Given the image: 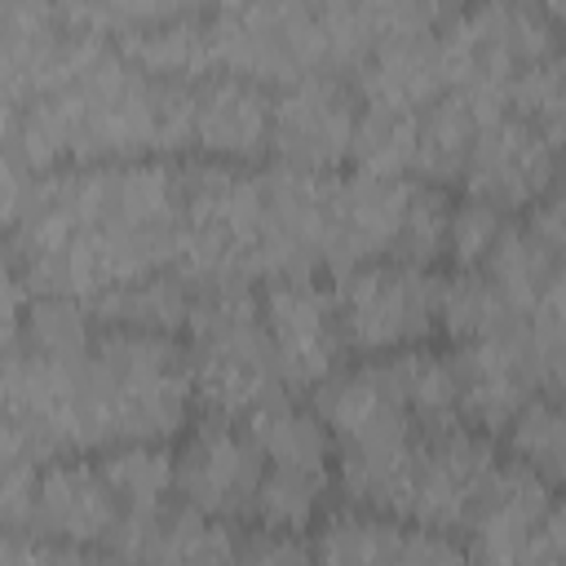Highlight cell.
<instances>
[{
    "label": "cell",
    "mask_w": 566,
    "mask_h": 566,
    "mask_svg": "<svg viewBox=\"0 0 566 566\" xmlns=\"http://www.w3.org/2000/svg\"><path fill=\"white\" fill-rule=\"evenodd\" d=\"M451 363H455V385H460V416L486 429L491 438L504 433V424L517 416V407L531 394H562L544 380L531 354V340H526V323H513L482 340H464L451 354Z\"/></svg>",
    "instance_id": "14"
},
{
    "label": "cell",
    "mask_w": 566,
    "mask_h": 566,
    "mask_svg": "<svg viewBox=\"0 0 566 566\" xmlns=\"http://www.w3.org/2000/svg\"><path fill=\"white\" fill-rule=\"evenodd\" d=\"M261 318L274 349V371L287 394H314L345 363L332 287L305 279H270L261 292Z\"/></svg>",
    "instance_id": "9"
},
{
    "label": "cell",
    "mask_w": 566,
    "mask_h": 566,
    "mask_svg": "<svg viewBox=\"0 0 566 566\" xmlns=\"http://www.w3.org/2000/svg\"><path fill=\"white\" fill-rule=\"evenodd\" d=\"M66 31L57 0H0V49H35Z\"/></svg>",
    "instance_id": "27"
},
{
    "label": "cell",
    "mask_w": 566,
    "mask_h": 566,
    "mask_svg": "<svg viewBox=\"0 0 566 566\" xmlns=\"http://www.w3.org/2000/svg\"><path fill=\"white\" fill-rule=\"evenodd\" d=\"M314 539V557L323 562H460L464 544L451 539L447 531L367 509V504H340L318 513V522L310 526Z\"/></svg>",
    "instance_id": "15"
},
{
    "label": "cell",
    "mask_w": 566,
    "mask_h": 566,
    "mask_svg": "<svg viewBox=\"0 0 566 566\" xmlns=\"http://www.w3.org/2000/svg\"><path fill=\"white\" fill-rule=\"evenodd\" d=\"M464 557L478 562H544L557 566L566 553V517L557 486L522 460H500L482 486L469 522Z\"/></svg>",
    "instance_id": "7"
},
{
    "label": "cell",
    "mask_w": 566,
    "mask_h": 566,
    "mask_svg": "<svg viewBox=\"0 0 566 566\" xmlns=\"http://www.w3.org/2000/svg\"><path fill=\"white\" fill-rule=\"evenodd\" d=\"M438 283L442 274H433V265H411L394 256L336 270L332 301L345 354L376 358L424 345L438 327Z\"/></svg>",
    "instance_id": "5"
},
{
    "label": "cell",
    "mask_w": 566,
    "mask_h": 566,
    "mask_svg": "<svg viewBox=\"0 0 566 566\" xmlns=\"http://www.w3.org/2000/svg\"><path fill=\"white\" fill-rule=\"evenodd\" d=\"M186 336L195 402L208 416L248 420L261 402L287 394L279 385L261 296L252 287H199Z\"/></svg>",
    "instance_id": "4"
},
{
    "label": "cell",
    "mask_w": 566,
    "mask_h": 566,
    "mask_svg": "<svg viewBox=\"0 0 566 566\" xmlns=\"http://www.w3.org/2000/svg\"><path fill=\"white\" fill-rule=\"evenodd\" d=\"M18 159L35 172L190 146V84L150 80L115 44L75 31L66 66L22 106Z\"/></svg>",
    "instance_id": "2"
},
{
    "label": "cell",
    "mask_w": 566,
    "mask_h": 566,
    "mask_svg": "<svg viewBox=\"0 0 566 566\" xmlns=\"http://www.w3.org/2000/svg\"><path fill=\"white\" fill-rule=\"evenodd\" d=\"M349 84H354L363 106H389V111L420 115L429 102H438L447 93V62H442L438 31L380 40L354 66Z\"/></svg>",
    "instance_id": "17"
},
{
    "label": "cell",
    "mask_w": 566,
    "mask_h": 566,
    "mask_svg": "<svg viewBox=\"0 0 566 566\" xmlns=\"http://www.w3.org/2000/svg\"><path fill=\"white\" fill-rule=\"evenodd\" d=\"M513 323H522V318L504 305V296L491 287V279L482 270H451L438 283V327L451 340H460V345L482 340Z\"/></svg>",
    "instance_id": "21"
},
{
    "label": "cell",
    "mask_w": 566,
    "mask_h": 566,
    "mask_svg": "<svg viewBox=\"0 0 566 566\" xmlns=\"http://www.w3.org/2000/svg\"><path fill=\"white\" fill-rule=\"evenodd\" d=\"M310 4H314V13H318V9H327V4H340V0H310Z\"/></svg>",
    "instance_id": "31"
},
{
    "label": "cell",
    "mask_w": 566,
    "mask_h": 566,
    "mask_svg": "<svg viewBox=\"0 0 566 566\" xmlns=\"http://www.w3.org/2000/svg\"><path fill=\"white\" fill-rule=\"evenodd\" d=\"M40 451L35 442L0 416V526L22 531L27 526V504H31V482L40 469Z\"/></svg>",
    "instance_id": "24"
},
{
    "label": "cell",
    "mask_w": 566,
    "mask_h": 566,
    "mask_svg": "<svg viewBox=\"0 0 566 566\" xmlns=\"http://www.w3.org/2000/svg\"><path fill=\"white\" fill-rule=\"evenodd\" d=\"M314 411L327 424L332 473L345 500L402 517L416 451V416L376 380L363 358L314 389Z\"/></svg>",
    "instance_id": "3"
},
{
    "label": "cell",
    "mask_w": 566,
    "mask_h": 566,
    "mask_svg": "<svg viewBox=\"0 0 566 566\" xmlns=\"http://www.w3.org/2000/svg\"><path fill=\"white\" fill-rule=\"evenodd\" d=\"M504 438H509L513 460H522L526 469H535L553 486L562 482V455H566V442H562V394H531L517 407V416L504 424Z\"/></svg>",
    "instance_id": "23"
},
{
    "label": "cell",
    "mask_w": 566,
    "mask_h": 566,
    "mask_svg": "<svg viewBox=\"0 0 566 566\" xmlns=\"http://www.w3.org/2000/svg\"><path fill=\"white\" fill-rule=\"evenodd\" d=\"M239 557H252V562H305V557H314V548H310L305 535H296V531H265V526H252V535L239 544Z\"/></svg>",
    "instance_id": "29"
},
{
    "label": "cell",
    "mask_w": 566,
    "mask_h": 566,
    "mask_svg": "<svg viewBox=\"0 0 566 566\" xmlns=\"http://www.w3.org/2000/svg\"><path fill=\"white\" fill-rule=\"evenodd\" d=\"M27 279L13 261V252L0 243V349H9L22 336V314H27Z\"/></svg>",
    "instance_id": "28"
},
{
    "label": "cell",
    "mask_w": 566,
    "mask_h": 566,
    "mask_svg": "<svg viewBox=\"0 0 566 566\" xmlns=\"http://www.w3.org/2000/svg\"><path fill=\"white\" fill-rule=\"evenodd\" d=\"M208 0H102L80 31L93 35H119V31H137V27H159V22H177V18H199Z\"/></svg>",
    "instance_id": "26"
},
{
    "label": "cell",
    "mask_w": 566,
    "mask_h": 566,
    "mask_svg": "<svg viewBox=\"0 0 566 566\" xmlns=\"http://www.w3.org/2000/svg\"><path fill=\"white\" fill-rule=\"evenodd\" d=\"M354 119H358L354 84L332 66L310 71L283 84V93L270 102V150L287 168L336 172L340 164H349Z\"/></svg>",
    "instance_id": "10"
},
{
    "label": "cell",
    "mask_w": 566,
    "mask_h": 566,
    "mask_svg": "<svg viewBox=\"0 0 566 566\" xmlns=\"http://www.w3.org/2000/svg\"><path fill=\"white\" fill-rule=\"evenodd\" d=\"M261 473H265V455L243 420L203 411L195 424H186L181 447L172 451V495L234 526L252 517Z\"/></svg>",
    "instance_id": "8"
},
{
    "label": "cell",
    "mask_w": 566,
    "mask_h": 566,
    "mask_svg": "<svg viewBox=\"0 0 566 566\" xmlns=\"http://www.w3.org/2000/svg\"><path fill=\"white\" fill-rule=\"evenodd\" d=\"M181 226L177 164L119 159L53 168L27 186L9 252L31 292L84 310L133 279L172 270Z\"/></svg>",
    "instance_id": "1"
},
{
    "label": "cell",
    "mask_w": 566,
    "mask_h": 566,
    "mask_svg": "<svg viewBox=\"0 0 566 566\" xmlns=\"http://www.w3.org/2000/svg\"><path fill=\"white\" fill-rule=\"evenodd\" d=\"M195 283L181 279L177 270H159L133 283H119L111 292H102L88 314L102 327H142V332H164V336H181L190 305H195Z\"/></svg>",
    "instance_id": "18"
},
{
    "label": "cell",
    "mask_w": 566,
    "mask_h": 566,
    "mask_svg": "<svg viewBox=\"0 0 566 566\" xmlns=\"http://www.w3.org/2000/svg\"><path fill=\"white\" fill-rule=\"evenodd\" d=\"M407 177H327V203H323V265L349 270L363 261L394 256L407 203H411Z\"/></svg>",
    "instance_id": "13"
},
{
    "label": "cell",
    "mask_w": 566,
    "mask_h": 566,
    "mask_svg": "<svg viewBox=\"0 0 566 566\" xmlns=\"http://www.w3.org/2000/svg\"><path fill=\"white\" fill-rule=\"evenodd\" d=\"M115 526H119V500L97 460H84L80 451L40 460L22 531L75 557H88V553H106Z\"/></svg>",
    "instance_id": "11"
},
{
    "label": "cell",
    "mask_w": 566,
    "mask_h": 566,
    "mask_svg": "<svg viewBox=\"0 0 566 566\" xmlns=\"http://www.w3.org/2000/svg\"><path fill=\"white\" fill-rule=\"evenodd\" d=\"M411 150H416V115L411 111H389V106H363L358 102L354 142H349L354 172L407 177L411 172Z\"/></svg>",
    "instance_id": "22"
},
{
    "label": "cell",
    "mask_w": 566,
    "mask_h": 566,
    "mask_svg": "<svg viewBox=\"0 0 566 566\" xmlns=\"http://www.w3.org/2000/svg\"><path fill=\"white\" fill-rule=\"evenodd\" d=\"M500 464L495 438L469 424L460 411L416 424V451L402 495V517L433 531H464L482 486Z\"/></svg>",
    "instance_id": "6"
},
{
    "label": "cell",
    "mask_w": 566,
    "mask_h": 566,
    "mask_svg": "<svg viewBox=\"0 0 566 566\" xmlns=\"http://www.w3.org/2000/svg\"><path fill=\"white\" fill-rule=\"evenodd\" d=\"M106 482L119 500V522H150L172 495V451L168 442H119L97 455Z\"/></svg>",
    "instance_id": "20"
},
{
    "label": "cell",
    "mask_w": 566,
    "mask_h": 566,
    "mask_svg": "<svg viewBox=\"0 0 566 566\" xmlns=\"http://www.w3.org/2000/svg\"><path fill=\"white\" fill-rule=\"evenodd\" d=\"M509 212L482 203V199H460L451 203V217H447V252H451V265L455 270H478L486 261V252L495 248L500 230H504Z\"/></svg>",
    "instance_id": "25"
},
{
    "label": "cell",
    "mask_w": 566,
    "mask_h": 566,
    "mask_svg": "<svg viewBox=\"0 0 566 566\" xmlns=\"http://www.w3.org/2000/svg\"><path fill=\"white\" fill-rule=\"evenodd\" d=\"M557 146L548 133L526 124L522 115L504 111L478 124V137L464 159V195L482 199L500 212L531 208L544 190H553L557 177Z\"/></svg>",
    "instance_id": "12"
},
{
    "label": "cell",
    "mask_w": 566,
    "mask_h": 566,
    "mask_svg": "<svg viewBox=\"0 0 566 566\" xmlns=\"http://www.w3.org/2000/svg\"><path fill=\"white\" fill-rule=\"evenodd\" d=\"M482 115L455 93L447 88L438 102H429L416 115V150H411V172L429 186H451L464 172L469 146L478 137Z\"/></svg>",
    "instance_id": "19"
},
{
    "label": "cell",
    "mask_w": 566,
    "mask_h": 566,
    "mask_svg": "<svg viewBox=\"0 0 566 566\" xmlns=\"http://www.w3.org/2000/svg\"><path fill=\"white\" fill-rule=\"evenodd\" d=\"M526 4H539L544 13H553V18H557V0H526Z\"/></svg>",
    "instance_id": "30"
},
{
    "label": "cell",
    "mask_w": 566,
    "mask_h": 566,
    "mask_svg": "<svg viewBox=\"0 0 566 566\" xmlns=\"http://www.w3.org/2000/svg\"><path fill=\"white\" fill-rule=\"evenodd\" d=\"M270 93L256 80L212 71L190 84V146L221 164H252L270 150Z\"/></svg>",
    "instance_id": "16"
}]
</instances>
